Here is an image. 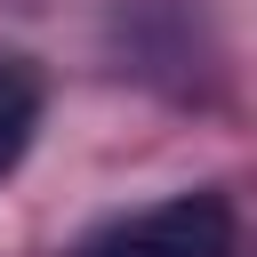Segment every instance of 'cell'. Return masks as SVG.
Wrapping results in <instances>:
<instances>
[{"label": "cell", "instance_id": "6da1fadb", "mask_svg": "<svg viewBox=\"0 0 257 257\" xmlns=\"http://www.w3.org/2000/svg\"><path fill=\"white\" fill-rule=\"evenodd\" d=\"M80 257H233V209L217 193H177L104 225Z\"/></svg>", "mask_w": 257, "mask_h": 257}, {"label": "cell", "instance_id": "7a4b0ae2", "mask_svg": "<svg viewBox=\"0 0 257 257\" xmlns=\"http://www.w3.org/2000/svg\"><path fill=\"white\" fill-rule=\"evenodd\" d=\"M32 128H40V72L32 64H0V177L32 153Z\"/></svg>", "mask_w": 257, "mask_h": 257}]
</instances>
